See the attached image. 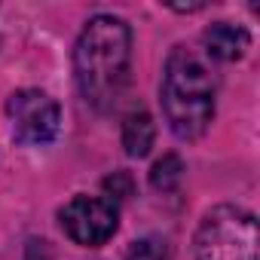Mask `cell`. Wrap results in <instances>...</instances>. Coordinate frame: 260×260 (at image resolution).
<instances>
[{
    "instance_id": "cell-1",
    "label": "cell",
    "mask_w": 260,
    "mask_h": 260,
    "mask_svg": "<svg viewBox=\"0 0 260 260\" xmlns=\"http://www.w3.org/2000/svg\"><path fill=\"white\" fill-rule=\"evenodd\" d=\"M74 80L89 107L113 110L132 83V28L119 16H92L74 43Z\"/></svg>"
},
{
    "instance_id": "cell-2",
    "label": "cell",
    "mask_w": 260,
    "mask_h": 260,
    "mask_svg": "<svg viewBox=\"0 0 260 260\" xmlns=\"http://www.w3.org/2000/svg\"><path fill=\"white\" fill-rule=\"evenodd\" d=\"M159 101L166 122L181 141H196L214 119V77L196 49L175 46L162 68Z\"/></svg>"
},
{
    "instance_id": "cell-3",
    "label": "cell",
    "mask_w": 260,
    "mask_h": 260,
    "mask_svg": "<svg viewBox=\"0 0 260 260\" xmlns=\"http://www.w3.org/2000/svg\"><path fill=\"white\" fill-rule=\"evenodd\" d=\"M193 254L196 260H257V217L242 205H214L196 226Z\"/></svg>"
},
{
    "instance_id": "cell-4",
    "label": "cell",
    "mask_w": 260,
    "mask_h": 260,
    "mask_svg": "<svg viewBox=\"0 0 260 260\" xmlns=\"http://www.w3.org/2000/svg\"><path fill=\"white\" fill-rule=\"evenodd\" d=\"M7 116L13 128V141L25 147H46L55 141L61 110L58 101L40 89H19L7 101Z\"/></svg>"
},
{
    "instance_id": "cell-5",
    "label": "cell",
    "mask_w": 260,
    "mask_h": 260,
    "mask_svg": "<svg viewBox=\"0 0 260 260\" xmlns=\"http://www.w3.org/2000/svg\"><path fill=\"white\" fill-rule=\"evenodd\" d=\"M58 223L74 245L98 248L107 239H113L119 226V205H113L107 196L77 193L74 199H68L58 208Z\"/></svg>"
},
{
    "instance_id": "cell-6",
    "label": "cell",
    "mask_w": 260,
    "mask_h": 260,
    "mask_svg": "<svg viewBox=\"0 0 260 260\" xmlns=\"http://www.w3.org/2000/svg\"><path fill=\"white\" fill-rule=\"evenodd\" d=\"M202 46L217 61H239L251 49V34L233 22H214L202 31Z\"/></svg>"
},
{
    "instance_id": "cell-7",
    "label": "cell",
    "mask_w": 260,
    "mask_h": 260,
    "mask_svg": "<svg viewBox=\"0 0 260 260\" xmlns=\"http://www.w3.org/2000/svg\"><path fill=\"white\" fill-rule=\"evenodd\" d=\"M122 150L132 159H144L156 141V122L147 110H132L122 119V132H119Z\"/></svg>"
},
{
    "instance_id": "cell-8",
    "label": "cell",
    "mask_w": 260,
    "mask_h": 260,
    "mask_svg": "<svg viewBox=\"0 0 260 260\" xmlns=\"http://www.w3.org/2000/svg\"><path fill=\"white\" fill-rule=\"evenodd\" d=\"M184 172H187L184 159H181L178 153H166V156H162V159H156V162H153V169H150V187H153V190H159V193H172V190H178V187H181Z\"/></svg>"
},
{
    "instance_id": "cell-9",
    "label": "cell",
    "mask_w": 260,
    "mask_h": 260,
    "mask_svg": "<svg viewBox=\"0 0 260 260\" xmlns=\"http://www.w3.org/2000/svg\"><path fill=\"white\" fill-rule=\"evenodd\" d=\"M125 260H169V242L159 236H147L128 248Z\"/></svg>"
},
{
    "instance_id": "cell-10",
    "label": "cell",
    "mask_w": 260,
    "mask_h": 260,
    "mask_svg": "<svg viewBox=\"0 0 260 260\" xmlns=\"http://www.w3.org/2000/svg\"><path fill=\"white\" fill-rule=\"evenodd\" d=\"M132 190H135V181H132V175H128L125 169H119V172H113V175L104 178V196L113 205L122 202V199H128V196H132Z\"/></svg>"
}]
</instances>
